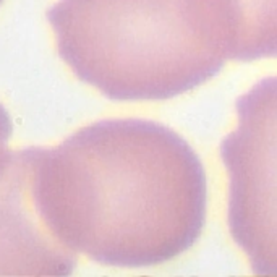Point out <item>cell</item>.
<instances>
[{"label":"cell","instance_id":"obj_5","mask_svg":"<svg viewBox=\"0 0 277 277\" xmlns=\"http://www.w3.org/2000/svg\"><path fill=\"white\" fill-rule=\"evenodd\" d=\"M224 57L250 62L277 54V0H198Z\"/></svg>","mask_w":277,"mask_h":277},{"label":"cell","instance_id":"obj_6","mask_svg":"<svg viewBox=\"0 0 277 277\" xmlns=\"http://www.w3.org/2000/svg\"><path fill=\"white\" fill-rule=\"evenodd\" d=\"M12 120H10V117L5 111V107L0 104V165L4 164L5 157L8 154V150H7V143L10 140V136H12Z\"/></svg>","mask_w":277,"mask_h":277},{"label":"cell","instance_id":"obj_3","mask_svg":"<svg viewBox=\"0 0 277 277\" xmlns=\"http://www.w3.org/2000/svg\"><path fill=\"white\" fill-rule=\"evenodd\" d=\"M275 88V78H266L237 101L240 125L221 144L230 174V232L260 275L277 274Z\"/></svg>","mask_w":277,"mask_h":277},{"label":"cell","instance_id":"obj_2","mask_svg":"<svg viewBox=\"0 0 277 277\" xmlns=\"http://www.w3.org/2000/svg\"><path fill=\"white\" fill-rule=\"evenodd\" d=\"M58 54L114 101H161L224 65L198 0H58L47 12Z\"/></svg>","mask_w":277,"mask_h":277},{"label":"cell","instance_id":"obj_1","mask_svg":"<svg viewBox=\"0 0 277 277\" xmlns=\"http://www.w3.org/2000/svg\"><path fill=\"white\" fill-rule=\"evenodd\" d=\"M34 196L67 248L101 264L143 268L195 245L207 186L200 157L172 128L114 118L52 150L37 147Z\"/></svg>","mask_w":277,"mask_h":277},{"label":"cell","instance_id":"obj_7","mask_svg":"<svg viewBox=\"0 0 277 277\" xmlns=\"http://www.w3.org/2000/svg\"><path fill=\"white\" fill-rule=\"evenodd\" d=\"M0 4H2V0H0Z\"/></svg>","mask_w":277,"mask_h":277},{"label":"cell","instance_id":"obj_4","mask_svg":"<svg viewBox=\"0 0 277 277\" xmlns=\"http://www.w3.org/2000/svg\"><path fill=\"white\" fill-rule=\"evenodd\" d=\"M36 151H8L0 165V275H68L78 263V253L55 239L37 207Z\"/></svg>","mask_w":277,"mask_h":277}]
</instances>
